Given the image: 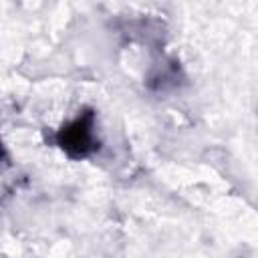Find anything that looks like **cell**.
Segmentation results:
<instances>
[{
    "label": "cell",
    "instance_id": "6da1fadb",
    "mask_svg": "<svg viewBox=\"0 0 258 258\" xmlns=\"http://www.w3.org/2000/svg\"><path fill=\"white\" fill-rule=\"evenodd\" d=\"M91 121H93V117L87 115V117L77 119L67 129H62L60 135H58V143L62 145V149H67L71 155H85V153H89L93 149Z\"/></svg>",
    "mask_w": 258,
    "mask_h": 258
}]
</instances>
